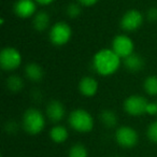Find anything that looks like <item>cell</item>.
I'll return each instance as SVG.
<instances>
[{"mask_svg":"<svg viewBox=\"0 0 157 157\" xmlns=\"http://www.w3.org/2000/svg\"><path fill=\"white\" fill-rule=\"evenodd\" d=\"M78 92L82 96L86 97V98H90V97H94L97 94L99 88L98 81L96 78H93V76L86 75L80 80L78 82Z\"/></svg>","mask_w":157,"mask_h":157,"instance_id":"cell-12","label":"cell"},{"mask_svg":"<svg viewBox=\"0 0 157 157\" xmlns=\"http://www.w3.org/2000/svg\"><path fill=\"white\" fill-rule=\"evenodd\" d=\"M115 141L121 147L132 148L138 144L139 135L130 126H121L115 131Z\"/></svg>","mask_w":157,"mask_h":157,"instance_id":"cell-9","label":"cell"},{"mask_svg":"<svg viewBox=\"0 0 157 157\" xmlns=\"http://www.w3.org/2000/svg\"><path fill=\"white\" fill-rule=\"evenodd\" d=\"M72 29L67 22L59 21L51 26L48 30V40L55 46H63L71 40Z\"/></svg>","mask_w":157,"mask_h":157,"instance_id":"cell-4","label":"cell"},{"mask_svg":"<svg viewBox=\"0 0 157 157\" xmlns=\"http://www.w3.org/2000/svg\"><path fill=\"white\" fill-rule=\"evenodd\" d=\"M18 129V126L17 124H16L15 122H8L7 125H6V130L8 131V132H15L16 130Z\"/></svg>","mask_w":157,"mask_h":157,"instance_id":"cell-26","label":"cell"},{"mask_svg":"<svg viewBox=\"0 0 157 157\" xmlns=\"http://www.w3.org/2000/svg\"><path fill=\"white\" fill-rule=\"evenodd\" d=\"M146 136H147V139L150 140L152 143L157 144V121L152 122L147 126Z\"/></svg>","mask_w":157,"mask_h":157,"instance_id":"cell-22","label":"cell"},{"mask_svg":"<svg viewBox=\"0 0 157 157\" xmlns=\"http://www.w3.org/2000/svg\"><path fill=\"white\" fill-rule=\"evenodd\" d=\"M146 20L151 23L157 22V7H151L146 11Z\"/></svg>","mask_w":157,"mask_h":157,"instance_id":"cell-23","label":"cell"},{"mask_svg":"<svg viewBox=\"0 0 157 157\" xmlns=\"http://www.w3.org/2000/svg\"><path fill=\"white\" fill-rule=\"evenodd\" d=\"M23 57L21 52L13 46H6L0 52V67L6 72H13L21 67Z\"/></svg>","mask_w":157,"mask_h":157,"instance_id":"cell-5","label":"cell"},{"mask_svg":"<svg viewBox=\"0 0 157 157\" xmlns=\"http://www.w3.org/2000/svg\"><path fill=\"white\" fill-rule=\"evenodd\" d=\"M88 151L86 146L82 143H75L70 147L68 157H87Z\"/></svg>","mask_w":157,"mask_h":157,"instance_id":"cell-20","label":"cell"},{"mask_svg":"<svg viewBox=\"0 0 157 157\" xmlns=\"http://www.w3.org/2000/svg\"><path fill=\"white\" fill-rule=\"evenodd\" d=\"M99 0H78V2L82 6V7H86V8H90L95 6L97 2H98Z\"/></svg>","mask_w":157,"mask_h":157,"instance_id":"cell-25","label":"cell"},{"mask_svg":"<svg viewBox=\"0 0 157 157\" xmlns=\"http://www.w3.org/2000/svg\"><path fill=\"white\" fill-rule=\"evenodd\" d=\"M122 58L114 53L112 48H101L97 51L92 59L94 71L101 76H110L121 67Z\"/></svg>","mask_w":157,"mask_h":157,"instance_id":"cell-1","label":"cell"},{"mask_svg":"<svg viewBox=\"0 0 157 157\" xmlns=\"http://www.w3.org/2000/svg\"><path fill=\"white\" fill-rule=\"evenodd\" d=\"M146 114L148 115H157V100L155 101H150L146 108Z\"/></svg>","mask_w":157,"mask_h":157,"instance_id":"cell-24","label":"cell"},{"mask_svg":"<svg viewBox=\"0 0 157 157\" xmlns=\"http://www.w3.org/2000/svg\"><path fill=\"white\" fill-rule=\"evenodd\" d=\"M25 76L33 83L41 82L44 78V70L41 65L37 63H29L24 68Z\"/></svg>","mask_w":157,"mask_h":157,"instance_id":"cell-15","label":"cell"},{"mask_svg":"<svg viewBox=\"0 0 157 157\" xmlns=\"http://www.w3.org/2000/svg\"><path fill=\"white\" fill-rule=\"evenodd\" d=\"M143 90L148 96H157V75H148L143 81Z\"/></svg>","mask_w":157,"mask_h":157,"instance_id":"cell-19","label":"cell"},{"mask_svg":"<svg viewBox=\"0 0 157 157\" xmlns=\"http://www.w3.org/2000/svg\"><path fill=\"white\" fill-rule=\"evenodd\" d=\"M150 101L140 95H130L123 102V109L128 115L141 116L146 113V108Z\"/></svg>","mask_w":157,"mask_h":157,"instance_id":"cell-7","label":"cell"},{"mask_svg":"<svg viewBox=\"0 0 157 157\" xmlns=\"http://www.w3.org/2000/svg\"><path fill=\"white\" fill-rule=\"evenodd\" d=\"M68 123L74 131L81 133H87L92 131L95 125L92 114L85 109H81V108L74 109L70 112L68 116Z\"/></svg>","mask_w":157,"mask_h":157,"instance_id":"cell-3","label":"cell"},{"mask_svg":"<svg viewBox=\"0 0 157 157\" xmlns=\"http://www.w3.org/2000/svg\"><path fill=\"white\" fill-rule=\"evenodd\" d=\"M65 13L71 20L78 18L82 14V6L78 2H71L66 7Z\"/></svg>","mask_w":157,"mask_h":157,"instance_id":"cell-21","label":"cell"},{"mask_svg":"<svg viewBox=\"0 0 157 157\" xmlns=\"http://www.w3.org/2000/svg\"><path fill=\"white\" fill-rule=\"evenodd\" d=\"M46 116L37 108H29L22 116V128L28 135H39L45 127Z\"/></svg>","mask_w":157,"mask_h":157,"instance_id":"cell-2","label":"cell"},{"mask_svg":"<svg viewBox=\"0 0 157 157\" xmlns=\"http://www.w3.org/2000/svg\"><path fill=\"white\" fill-rule=\"evenodd\" d=\"M111 48L123 60L124 58H126V57L130 56L131 54H133L135 43H133V40L129 36L121 33V35L115 36L114 39L112 40Z\"/></svg>","mask_w":157,"mask_h":157,"instance_id":"cell-8","label":"cell"},{"mask_svg":"<svg viewBox=\"0 0 157 157\" xmlns=\"http://www.w3.org/2000/svg\"><path fill=\"white\" fill-rule=\"evenodd\" d=\"M45 116L50 122L54 124H58L59 122H61L66 116V108L63 103L56 99L51 100L46 105Z\"/></svg>","mask_w":157,"mask_h":157,"instance_id":"cell-11","label":"cell"},{"mask_svg":"<svg viewBox=\"0 0 157 157\" xmlns=\"http://www.w3.org/2000/svg\"><path fill=\"white\" fill-rule=\"evenodd\" d=\"M31 24L36 31L43 33L51 28V16L46 11H38L36 15L31 18Z\"/></svg>","mask_w":157,"mask_h":157,"instance_id":"cell-13","label":"cell"},{"mask_svg":"<svg viewBox=\"0 0 157 157\" xmlns=\"http://www.w3.org/2000/svg\"><path fill=\"white\" fill-rule=\"evenodd\" d=\"M37 6L35 0H16L13 5V13L23 20L33 18L38 12Z\"/></svg>","mask_w":157,"mask_h":157,"instance_id":"cell-10","label":"cell"},{"mask_svg":"<svg viewBox=\"0 0 157 157\" xmlns=\"http://www.w3.org/2000/svg\"><path fill=\"white\" fill-rule=\"evenodd\" d=\"M116 157H120V156H116Z\"/></svg>","mask_w":157,"mask_h":157,"instance_id":"cell-28","label":"cell"},{"mask_svg":"<svg viewBox=\"0 0 157 157\" xmlns=\"http://www.w3.org/2000/svg\"><path fill=\"white\" fill-rule=\"evenodd\" d=\"M37 5H40V6H50L54 2L55 0H35Z\"/></svg>","mask_w":157,"mask_h":157,"instance_id":"cell-27","label":"cell"},{"mask_svg":"<svg viewBox=\"0 0 157 157\" xmlns=\"http://www.w3.org/2000/svg\"><path fill=\"white\" fill-rule=\"evenodd\" d=\"M6 87L11 93H20L25 87V82L22 76L17 74H11L6 78Z\"/></svg>","mask_w":157,"mask_h":157,"instance_id":"cell-18","label":"cell"},{"mask_svg":"<svg viewBox=\"0 0 157 157\" xmlns=\"http://www.w3.org/2000/svg\"><path fill=\"white\" fill-rule=\"evenodd\" d=\"M99 120H100V123L105 127V128H114L116 127L118 123V118L116 113L113 111V110L110 109H105L100 112L99 114Z\"/></svg>","mask_w":157,"mask_h":157,"instance_id":"cell-17","label":"cell"},{"mask_svg":"<svg viewBox=\"0 0 157 157\" xmlns=\"http://www.w3.org/2000/svg\"><path fill=\"white\" fill-rule=\"evenodd\" d=\"M144 23V15L137 9L126 11L120 21V27L125 33H132L140 28Z\"/></svg>","mask_w":157,"mask_h":157,"instance_id":"cell-6","label":"cell"},{"mask_svg":"<svg viewBox=\"0 0 157 157\" xmlns=\"http://www.w3.org/2000/svg\"><path fill=\"white\" fill-rule=\"evenodd\" d=\"M48 136H50L51 140L55 143H63L67 141L68 137H69V131L65 126L56 124L50 129Z\"/></svg>","mask_w":157,"mask_h":157,"instance_id":"cell-16","label":"cell"},{"mask_svg":"<svg viewBox=\"0 0 157 157\" xmlns=\"http://www.w3.org/2000/svg\"><path fill=\"white\" fill-rule=\"evenodd\" d=\"M123 65L127 71L135 73V72H140L141 70H143L145 66V60L141 55L133 53L130 56L123 59Z\"/></svg>","mask_w":157,"mask_h":157,"instance_id":"cell-14","label":"cell"}]
</instances>
